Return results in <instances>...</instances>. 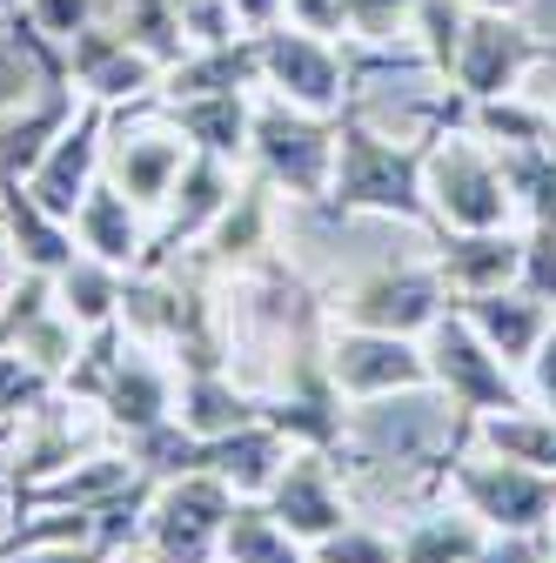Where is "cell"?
<instances>
[{
	"instance_id": "obj_8",
	"label": "cell",
	"mask_w": 556,
	"mask_h": 563,
	"mask_svg": "<svg viewBox=\"0 0 556 563\" xmlns=\"http://www.w3.org/2000/svg\"><path fill=\"white\" fill-rule=\"evenodd\" d=\"M329 376L342 402H389V396H423L430 389V356L423 335H382V329H329Z\"/></svg>"
},
{
	"instance_id": "obj_7",
	"label": "cell",
	"mask_w": 556,
	"mask_h": 563,
	"mask_svg": "<svg viewBox=\"0 0 556 563\" xmlns=\"http://www.w3.org/2000/svg\"><path fill=\"white\" fill-rule=\"evenodd\" d=\"M262 88L309 108V114H342L356 95V60L329 34H302L289 21H275L262 34Z\"/></svg>"
},
{
	"instance_id": "obj_30",
	"label": "cell",
	"mask_w": 556,
	"mask_h": 563,
	"mask_svg": "<svg viewBox=\"0 0 556 563\" xmlns=\"http://www.w3.org/2000/svg\"><path fill=\"white\" fill-rule=\"evenodd\" d=\"M54 389H60V383H54L34 356H21V349H0V450L14 443V430H21V422H27Z\"/></svg>"
},
{
	"instance_id": "obj_33",
	"label": "cell",
	"mask_w": 556,
	"mask_h": 563,
	"mask_svg": "<svg viewBox=\"0 0 556 563\" xmlns=\"http://www.w3.org/2000/svg\"><path fill=\"white\" fill-rule=\"evenodd\" d=\"M88 21H101V0H27V27L47 34L54 47H67Z\"/></svg>"
},
{
	"instance_id": "obj_24",
	"label": "cell",
	"mask_w": 556,
	"mask_h": 563,
	"mask_svg": "<svg viewBox=\"0 0 556 563\" xmlns=\"http://www.w3.org/2000/svg\"><path fill=\"white\" fill-rule=\"evenodd\" d=\"M0 235H8V249L21 255V268L60 275L67 262H75V229L54 222L47 208L34 201L27 175H14V168H0Z\"/></svg>"
},
{
	"instance_id": "obj_16",
	"label": "cell",
	"mask_w": 556,
	"mask_h": 563,
	"mask_svg": "<svg viewBox=\"0 0 556 563\" xmlns=\"http://www.w3.org/2000/svg\"><path fill=\"white\" fill-rule=\"evenodd\" d=\"M101 155H108V108L101 101H81V114L60 128V141L27 168V188H34V201L47 208L54 222L75 216L81 195L101 181Z\"/></svg>"
},
{
	"instance_id": "obj_19",
	"label": "cell",
	"mask_w": 556,
	"mask_h": 563,
	"mask_svg": "<svg viewBox=\"0 0 556 563\" xmlns=\"http://www.w3.org/2000/svg\"><path fill=\"white\" fill-rule=\"evenodd\" d=\"M436 275L449 296H490L523 275V229H443L436 235Z\"/></svg>"
},
{
	"instance_id": "obj_39",
	"label": "cell",
	"mask_w": 556,
	"mask_h": 563,
	"mask_svg": "<svg viewBox=\"0 0 556 563\" xmlns=\"http://www.w3.org/2000/svg\"><path fill=\"white\" fill-rule=\"evenodd\" d=\"M229 14H235V27H242V34H268L275 21L289 14V0H229Z\"/></svg>"
},
{
	"instance_id": "obj_36",
	"label": "cell",
	"mask_w": 556,
	"mask_h": 563,
	"mask_svg": "<svg viewBox=\"0 0 556 563\" xmlns=\"http://www.w3.org/2000/svg\"><path fill=\"white\" fill-rule=\"evenodd\" d=\"M523 389H530V402H536V409H549V416H556V322H549V335L536 342V356L523 363Z\"/></svg>"
},
{
	"instance_id": "obj_12",
	"label": "cell",
	"mask_w": 556,
	"mask_h": 563,
	"mask_svg": "<svg viewBox=\"0 0 556 563\" xmlns=\"http://www.w3.org/2000/svg\"><path fill=\"white\" fill-rule=\"evenodd\" d=\"M94 416H101V430L114 443L162 430V422L175 416V363L162 356V349L127 335V349L114 356V369H108V383L94 396Z\"/></svg>"
},
{
	"instance_id": "obj_32",
	"label": "cell",
	"mask_w": 556,
	"mask_h": 563,
	"mask_svg": "<svg viewBox=\"0 0 556 563\" xmlns=\"http://www.w3.org/2000/svg\"><path fill=\"white\" fill-rule=\"evenodd\" d=\"M409 21H415V0H349V41L363 47L409 41Z\"/></svg>"
},
{
	"instance_id": "obj_29",
	"label": "cell",
	"mask_w": 556,
	"mask_h": 563,
	"mask_svg": "<svg viewBox=\"0 0 556 563\" xmlns=\"http://www.w3.org/2000/svg\"><path fill=\"white\" fill-rule=\"evenodd\" d=\"M476 443H482V450H497V456H516V463L556 476V416L536 409V402L503 409V416H482V422H476Z\"/></svg>"
},
{
	"instance_id": "obj_4",
	"label": "cell",
	"mask_w": 556,
	"mask_h": 563,
	"mask_svg": "<svg viewBox=\"0 0 556 563\" xmlns=\"http://www.w3.org/2000/svg\"><path fill=\"white\" fill-rule=\"evenodd\" d=\"M335 134L342 114H309L282 95H255V121H248V168L268 175L289 201L322 208L329 201V175H335Z\"/></svg>"
},
{
	"instance_id": "obj_41",
	"label": "cell",
	"mask_w": 556,
	"mask_h": 563,
	"mask_svg": "<svg viewBox=\"0 0 556 563\" xmlns=\"http://www.w3.org/2000/svg\"><path fill=\"white\" fill-rule=\"evenodd\" d=\"M27 14V0H0V27H8V21H21Z\"/></svg>"
},
{
	"instance_id": "obj_26",
	"label": "cell",
	"mask_w": 556,
	"mask_h": 563,
	"mask_svg": "<svg viewBox=\"0 0 556 563\" xmlns=\"http://www.w3.org/2000/svg\"><path fill=\"white\" fill-rule=\"evenodd\" d=\"M482 543H490V530H482V517H469L456 497L449 504H423L396 530L402 563H469Z\"/></svg>"
},
{
	"instance_id": "obj_28",
	"label": "cell",
	"mask_w": 556,
	"mask_h": 563,
	"mask_svg": "<svg viewBox=\"0 0 556 563\" xmlns=\"http://www.w3.org/2000/svg\"><path fill=\"white\" fill-rule=\"evenodd\" d=\"M215 563H309V550L275 523V510L262 497H242L229 530H222V556Z\"/></svg>"
},
{
	"instance_id": "obj_31",
	"label": "cell",
	"mask_w": 556,
	"mask_h": 563,
	"mask_svg": "<svg viewBox=\"0 0 556 563\" xmlns=\"http://www.w3.org/2000/svg\"><path fill=\"white\" fill-rule=\"evenodd\" d=\"M309 563H402V550H396V537H389V530H376V523L349 517L335 537L309 543Z\"/></svg>"
},
{
	"instance_id": "obj_5",
	"label": "cell",
	"mask_w": 556,
	"mask_h": 563,
	"mask_svg": "<svg viewBox=\"0 0 556 563\" xmlns=\"http://www.w3.org/2000/svg\"><path fill=\"white\" fill-rule=\"evenodd\" d=\"M423 141H430L423 148V195L436 208V235L443 229H510L516 222V195L497 168L490 141L456 134V121L423 134Z\"/></svg>"
},
{
	"instance_id": "obj_13",
	"label": "cell",
	"mask_w": 556,
	"mask_h": 563,
	"mask_svg": "<svg viewBox=\"0 0 556 563\" xmlns=\"http://www.w3.org/2000/svg\"><path fill=\"white\" fill-rule=\"evenodd\" d=\"M530 60H549V47H536L510 14H482V8H469L463 47H456V67H449V88H456V101L516 95V81H523Z\"/></svg>"
},
{
	"instance_id": "obj_9",
	"label": "cell",
	"mask_w": 556,
	"mask_h": 563,
	"mask_svg": "<svg viewBox=\"0 0 556 563\" xmlns=\"http://www.w3.org/2000/svg\"><path fill=\"white\" fill-rule=\"evenodd\" d=\"M443 309H449V282L436 275V262H382L363 282H349V296L335 302V322L382 329V335H430Z\"/></svg>"
},
{
	"instance_id": "obj_38",
	"label": "cell",
	"mask_w": 556,
	"mask_h": 563,
	"mask_svg": "<svg viewBox=\"0 0 556 563\" xmlns=\"http://www.w3.org/2000/svg\"><path fill=\"white\" fill-rule=\"evenodd\" d=\"M0 563H114L101 543H27V550H0Z\"/></svg>"
},
{
	"instance_id": "obj_42",
	"label": "cell",
	"mask_w": 556,
	"mask_h": 563,
	"mask_svg": "<svg viewBox=\"0 0 556 563\" xmlns=\"http://www.w3.org/2000/svg\"><path fill=\"white\" fill-rule=\"evenodd\" d=\"M0 242H8V235H0Z\"/></svg>"
},
{
	"instance_id": "obj_20",
	"label": "cell",
	"mask_w": 556,
	"mask_h": 563,
	"mask_svg": "<svg viewBox=\"0 0 556 563\" xmlns=\"http://www.w3.org/2000/svg\"><path fill=\"white\" fill-rule=\"evenodd\" d=\"M155 114H168V128L188 141L194 155H215L248 168V121H255V88H215V95H181V101H155Z\"/></svg>"
},
{
	"instance_id": "obj_23",
	"label": "cell",
	"mask_w": 556,
	"mask_h": 563,
	"mask_svg": "<svg viewBox=\"0 0 556 563\" xmlns=\"http://www.w3.org/2000/svg\"><path fill=\"white\" fill-rule=\"evenodd\" d=\"M175 422L194 437H235L242 422H262V389L235 369H181L175 376Z\"/></svg>"
},
{
	"instance_id": "obj_14",
	"label": "cell",
	"mask_w": 556,
	"mask_h": 563,
	"mask_svg": "<svg viewBox=\"0 0 556 563\" xmlns=\"http://www.w3.org/2000/svg\"><path fill=\"white\" fill-rule=\"evenodd\" d=\"M0 349H21V356H34L54 383L67 376V363H75V349H81V329L60 316L54 275H41V268H21V275H14V289L0 296Z\"/></svg>"
},
{
	"instance_id": "obj_35",
	"label": "cell",
	"mask_w": 556,
	"mask_h": 563,
	"mask_svg": "<svg viewBox=\"0 0 556 563\" xmlns=\"http://www.w3.org/2000/svg\"><path fill=\"white\" fill-rule=\"evenodd\" d=\"M289 27H302V34H349V0H289V14H282Z\"/></svg>"
},
{
	"instance_id": "obj_11",
	"label": "cell",
	"mask_w": 556,
	"mask_h": 563,
	"mask_svg": "<svg viewBox=\"0 0 556 563\" xmlns=\"http://www.w3.org/2000/svg\"><path fill=\"white\" fill-rule=\"evenodd\" d=\"M262 504L275 510V523H282L302 550L335 537L342 523H349V489H342V456L329 450H296L282 470H275V483L262 489Z\"/></svg>"
},
{
	"instance_id": "obj_43",
	"label": "cell",
	"mask_w": 556,
	"mask_h": 563,
	"mask_svg": "<svg viewBox=\"0 0 556 563\" xmlns=\"http://www.w3.org/2000/svg\"><path fill=\"white\" fill-rule=\"evenodd\" d=\"M549 563H556V556H549Z\"/></svg>"
},
{
	"instance_id": "obj_1",
	"label": "cell",
	"mask_w": 556,
	"mask_h": 563,
	"mask_svg": "<svg viewBox=\"0 0 556 563\" xmlns=\"http://www.w3.org/2000/svg\"><path fill=\"white\" fill-rule=\"evenodd\" d=\"M423 148L430 141H389L363 114H342L329 201L315 216H389V222L436 235V208L423 195Z\"/></svg>"
},
{
	"instance_id": "obj_18",
	"label": "cell",
	"mask_w": 556,
	"mask_h": 563,
	"mask_svg": "<svg viewBox=\"0 0 556 563\" xmlns=\"http://www.w3.org/2000/svg\"><path fill=\"white\" fill-rule=\"evenodd\" d=\"M275 216H282V188H275L268 175H242L235 181V195H229V208L215 216V229H208L194 249L215 262L222 275H235V268H248L255 255H268L275 249Z\"/></svg>"
},
{
	"instance_id": "obj_27",
	"label": "cell",
	"mask_w": 556,
	"mask_h": 563,
	"mask_svg": "<svg viewBox=\"0 0 556 563\" xmlns=\"http://www.w3.org/2000/svg\"><path fill=\"white\" fill-rule=\"evenodd\" d=\"M54 302H60V316L75 322V329L114 322L121 316V268H108V262H94V255L75 249V262L54 275Z\"/></svg>"
},
{
	"instance_id": "obj_25",
	"label": "cell",
	"mask_w": 556,
	"mask_h": 563,
	"mask_svg": "<svg viewBox=\"0 0 556 563\" xmlns=\"http://www.w3.org/2000/svg\"><path fill=\"white\" fill-rule=\"evenodd\" d=\"M289 456H296V443L275 430V422H242L235 437H215V443H208V470H215L235 497H262Z\"/></svg>"
},
{
	"instance_id": "obj_10",
	"label": "cell",
	"mask_w": 556,
	"mask_h": 563,
	"mask_svg": "<svg viewBox=\"0 0 556 563\" xmlns=\"http://www.w3.org/2000/svg\"><path fill=\"white\" fill-rule=\"evenodd\" d=\"M60 54H67V75H75L81 101H101V108H155V88L168 75V67L142 41H127L114 21H88Z\"/></svg>"
},
{
	"instance_id": "obj_3",
	"label": "cell",
	"mask_w": 556,
	"mask_h": 563,
	"mask_svg": "<svg viewBox=\"0 0 556 563\" xmlns=\"http://www.w3.org/2000/svg\"><path fill=\"white\" fill-rule=\"evenodd\" d=\"M423 483L456 497L497 537H556V476L549 470H530L516 456H497V450L476 443V450H456V456L430 463Z\"/></svg>"
},
{
	"instance_id": "obj_6",
	"label": "cell",
	"mask_w": 556,
	"mask_h": 563,
	"mask_svg": "<svg viewBox=\"0 0 556 563\" xmlns=\"http://www.w3.org/2000/svg\"><path fill=\"white\" fill-rule=\"evenodd\" d=\"M235 504H242V497H235L215 470L155 483L148 517H142V550H148V563H215Z\"/></svg>"
},
{
	"instance_id": "obj_34",
	"label": "cell",
	"mask_w": 556,
	"mask_h": 563,
	"mask_svg": "<svg viewBox=\"0 0 556 563\" xmlns=\"http://www.w3.org/2000/svg\"><path fill=\"white\" fill-rule=\"evenodd\" d=\"M523 289L530 296H543V302H556V222H530L523 229Z\"/></svg>"
},
{
	"instance_id": "obj_17",
	"label": "cell",
	"mask_w": 556,
	"mask_h": 563,
	"mask_svg": "<svg viewBox=\"0 0 556 563\" xmlns=\"http://www.w3.org/2000/svg\"><path fill=\"white\" fill-rule=\"evenodd\" d=\"M188 141L168 128V114L155 128H114V108H108V155H101V175L127 195V201H142V208H162L188 168Z\"/></svg>"
},
{
	"instance_id": "obj_21",
	"label": "cell",
	"mask_w": 556,
	"mask_h": 563,
	"mask_svg": "<svg viewBox=\"0 0 556 563\" xmlns=\"http://www.w3.org/2000/svg\"><path fill=\"white\" fill-rule=\"evenodd\" d=\"M148 208L142 201H127L108 175L81 195V208L67 216V229H75V249L81 255H94V262H108V268H142V255H148Z\"/></svg>"
},
{
	"instance_id": "obj_40",
	"label": "cell",
	"mask_w": 556,
	"mask_h": 563,
	"mask_svg": "<svg viewBox=\"0 0 556 563\" xmlns=\"http://www.w3.org/2000/svg\"><path fill=\"white\" fill-rule=\"evenodd\" d=\"M469 8H482V14H516L523 0H469Z\"/></svg>"
},
{
	"instance_id": "obj_37",
	"label": "cell",
	"mask_w": 556,
	"mask_h": 563,
	"mask_svg": "<svg viewBox=\"0 0 556 563\" xmlns=\"http://www.w3.org/2000/svg\"><path fill=\"white\" fill-rule=\"evenodd\" d=\"M556 556V537H497L490 530V543H482L469 563H549Z\"/></svg>"
},
{
	"instance_id": "obj_15",
	"label": "cell",
	"mask_w": 556,
	"mask_h": 563,
	"mask_svg": "<svg viewBox=\"0 0 556 563\" xmlns=\"http://www.w3.org/2000/svg\"><path fill=\"white\" fill-rule=\"evenodd\" d=\"M75 409H81L75 396L54 389V396L21 422V430H14V443L0 450V489H8V497H21V489H34V483H47V476H60L67 463L88 456V430H81Z\"/></svg>"
},
{
	"instance_id": "obj_2",
	"label": "cell",
	"mask_w": 556,
	"mask_h": 563,
	"mask_svg": "<svg viewBox=\"0 0 556 563\" xmlns=\"http://www.w3.org/2000/svg\"><path fill=\"white\" fill-rule=\"evenodd\" d=\"M423 356H430V389L449 402V443H443L430 463H443V456L469 450L482 416H503V409H523V402H530L523 369H510V363L497 356V349L469 329V316L456 309V296H449V309L430 322Z\"/></svg>"
},
{
	"instance_id": "obj_22",
	"label": "cell",
	"mask_w": 556,
	"mask_h": 563,
	"mask_svg": "<svg viewBox=\"0 0 556 563\" xmlns=\"http://www.w3.org/2000/svg\"><path fill=\"white\" fill-rule=\"evenodd\" d=\"M456 309L469 316V329L490 342L510 369H523V363L536 356V342H543L549 322H556V302L530 296L523 282H510V289H490V296H456Z\"/></svg>"
}]
</instances>
